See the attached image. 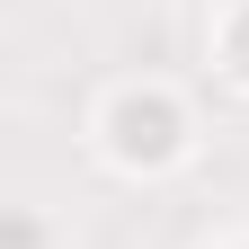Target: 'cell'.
<instances>
[{"label": "cell", "instance_id": "6da1fadb", "mask_svg": "<svg viewBox=\"0 0 249 249\" xmlns=\"http://www.w3.org/2000/svg\"><path fill=\"white\" fill-rule=\"evenodd\" d=\"M116 151L124 160H169L178 151V107L169 98H124L116 107Z\"/></svg>", "mask_w": 249, "mask_h": 249}]
</instances>
